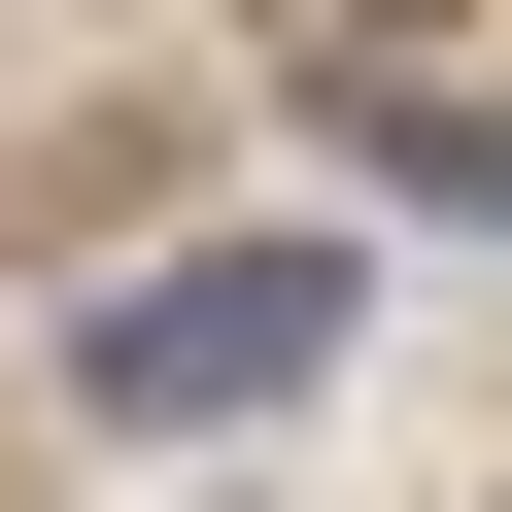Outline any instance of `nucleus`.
Here are the masks:
<instances>
[{"label":"nucleus","instance_id":"obj_1","mask_svg":"<svg viewBox=\"0 0 512 512\" xmlns=\"http://www.w3.org/2000/svg\"><path fill=\"white\" fill-rule=\"evenodd\" d=\"M308 376H342V239H171V274H103V308H69V410H137V444L308 410Z\"/></svg>","mask_w":512,"mask_h":512},{"label":"nucleus","instance_id":"obj_2","mask_svg":"<svg viewBox=\"0 0 512 512\" xmlns=\"http://www.w3.org/2000/svg\"><path fill=\"white\" fill-rule=\"evenodd\" d=\"M376 171H410V205H478V239H512V103H410V137H376Z\"/></svg>","mask_w":512,"mask_h":512}]
</instances>
